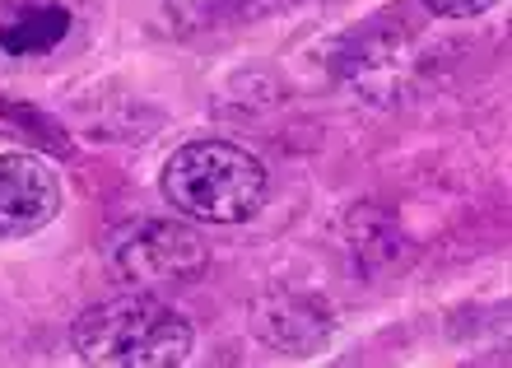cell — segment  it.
<instances>
[{
	"instance_id": "1",
	"label": "cell",
	"mask_w": 512,
	"mask_h": 368,
	"mask_svg": "<svg viewBox=\"0 0 512 368\" xmlns=\"http://www.w3.org/2000/svg\"><path fill=\"white\" fill-rule=\"evenodd\" d=\"M163 201L191 224H247L266 210L270 173L252 150L233 140H187L163 159Z\"/></svg>"
},
{
	"instance_id": "2",
	"label": "cell",
	"mask_w": 512,
	"mask_h": 368,
	"mask_svg": "<svg viewBox=\"0 0 512 368\" xmlns=\"http://www.w3.org/2000/svg\"><path fill=\"white\" fill-rule=\"evenodd\" d=\"M70 345L98 368H177L196 350V331L159 294H117L84 308L70 327Z\"/></svg>"
},
{
	"instance_id": "3",
	"label": "cell",
	"mask_w": 512,
	"mask_h": 368,
	"mask_svg": "<svg viewBox=\"0 0 512 368\" xmlns=\"http://www.w3.org/2000/svg\"><path fill=\"white\" fill-rule=\"evenodd\" d=\"M108 266L135 294H182L210 271V247L182 219H131L112 233Z\"/></svg>"
},
{
	"instance_id": "4",
	"label": "cell",
	"mask_w": 512,
	"mask_h": 368,
	"mask_svg": "<svg viewBox=\"0 0 512 368\" xmlns=\"http://www.w3.org/2000/svg\"><path fill=\"white\" fill-rule=\"evenodd\" d=\"M256 341L284 359L322 355L336 336V313L326 308L322 294L312 289H270L252 313Z\"/></svg>"
},
{
	"instance_id": "5",
	"label": "cell",
	"mask_w": 512,
	"mask_h": 368,
	"mask_svg": "<svg viewBox=\"0 0 512 368\" xmlns=\"http://www.w3.org/2000/svg\"><path fill=\"white\" fill-rule=\"evenodd\" d=\"M61 215V178L38 154H0V243H24Z\"/></svg>"
},
{
	"instance_id": "6",
	"label": "cell",
	"mask_w": 512,
	"mask_h": 368,
	"mask_svg": "<svg viewBox=\"0 0 512 368\" xmlns=\"http://www.w3.org/2000/svg\"><path fill=\"white\" fill-rule=\"evenodd\" d=\"M75 28V10L61 0H28L10 19H0V52L5 56H42L56 52Z\"/></svg>"
},
{
	"instance_id": "7",
	"label": "cell",
	"mask_w": 512,
	"mask_h": 368,
	"mask_svg": "<svg viewBox=\"0 0 512 368\" xmlns=\"http://www.w3.org/2000/svg\"><path fill=\"white\" fill-rule=\"evenodd\" d=\"M433 19H475V14L494 10L499 0H419Z\"/></svg>"
},
{
	"instance_id": "8",
	"label": "cell",
	"mask_w": 512,
	"mask_h": 368,
	"mask_svg": "<svg viewBox=\"0 0 512 368\" xmlns=\"http://www.w3.org/2000/svg\"><path fill=\"white\" fill-rule=\"evenodd\" d=\"M243 5H247V10H275V5H284V0H243Z\"/></svg>"
}]
</instances>
